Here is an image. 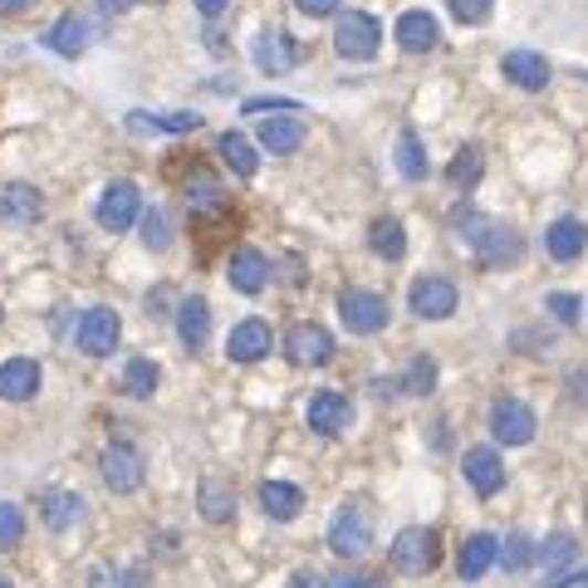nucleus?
I'll list each match as a JSON object with an SVG mask.
<instances>
[{
	"label": "nucleus",
	"mask_w": 588,
	"mask_h": 588,
	"mask_svg": "<svg viewBox=\"0 0 588 588\" xmlns=\"http://www.w3.org/2000/svg\"><path fill=\"white\" fill-rule=\"evenodd\" d=\"M44 44H50L60 60H78V54L88 50V20L78 15V10H70V15H60L50 25V35H44Z\"/></svg>",
	"instance_id": "nucleus-25"
},
{
	"label": "nucleus",
	"mask_w": 588,
	"mask_h": 588,
	"mask_svg": "<svg viewBox=\"0 0 588 588\" xmlns=\"http://www.w3.org/2000/svg\"><path fill=\"white\" fill-rule=\"evenodd\" d=\"M275 348V334H270L265 319H241L225 338V358L231 364H260V358Z\"/></svg>",
	"instance_id": "nucleus-14"
},
{
	"label": "nucleus",
	"mask_w": 588,
	"mask_h": 588,
	"mask_svg": "<svg viewBox=\"0 0 588 588\" xmlns=\"http://www.w3.org/2000/svg\"><path fill=\"white\" fill-rule=\"evenodd\" d=\"M128 128H138V133H197L201 118L197 113H143V108H133Z\"/></svg>",
	"instance_id": "nucleus-31"
},
{
	"label": "nucleus",
	"mask_w": 588,
	"mask_h": 588,
	"mask_svg": "<svg viewBox=\"0 0 588 588\" xmlns=\"http://www.w3.org/2000/svg\"><path fill=\"white\" fill-rule=\"evenodd\" d=\"M334 588H382L378 574H344V579H334Z\"/></svg>",
	"instance_id": "nucleus-47"
},
{
	"label": "nucleus",
	"mask_w": 588,
	"mask_h": 588,
	"mask_svg": "<svg viewBox=\"0 0 588 588\" xmlns=\"http://www.w3.org/2000/svg\"><path fill=\"white\" fill-rule=\"evenodd\" d=\"M481 172H485L481 147H461V153L447 162V187L451 191H471V187L481 182Z\"/></svg>",
	"instance_id": "nucleus-32"
},
{
	"label": "nucleus",
	"mask_w": 588,
	"mask_h": 588,
	"mask_svg": "<svg viewBox=\"0 0 588 588\" xmlns=\"http://www.w3.org/2000/svg\"><path fill=\"white\" fill-rule=\"evenodd\" d=\"M187 207L197 211V217H207V211H225V191H221V182H211L207 172H197L187 182Z\"/></svg>",
	"instance_id": "nucleus-35"
},
{
	"label": "nucleus",
	"mask_w": 588,
	"mask_h": 588,
	"mask_svg": "<svg viewBox=\"0 0 588 588\" xmlns=\"http://www.w3.org/2000/svg\"><path fill=\"white\" fill-rule=\"evenodd\" d=\"M334 50H338V60H354V64L378 60V50H382V25L368 15V10H338Z\"/></svg>",
	"instance_id": "nucleus-1"
},
{
	"label": "nucleus",
	"mask_w": 588,
	"mask_h": 588,
	"mask_svg": "<svg viewBox=\"0 0 588 588\" xmlns=\"http://www.w3.org/2000/svg\"><path fill=\"white\" fill-rule=\"evenodd\" d=\"M177 338H182L187 354H201V344L211 338V304L201 294H187L177 304Z\"/></svg>",
	"instance_id": "nucleus-18"
},
{
	"label": "nucleus",
	"mask_w": 588,
	"mask_h": 588,
	"mask_svg": "<svg viewBox=\"0 0 588 588\" xmlns=\"http://www.w3.org/2000/svg\"><path fill=\"white\" fill-rule=\"evenodd\" d=\"M235 485L225 481V476H207L197 485V511L207 525H225V519H235Z\"/></svg>",
	"instance_id": "nucleus-21"
},
{
	"label": "nucleus",
	"mask_w": 588,
	"mask_h": 588,
	"mask_svg": "<svg viewBox=\"0 0 588 588\" xmlns=\"http://www.w3.org/2000/svg\"><path fill=\"white\" fill-rule=\"evenodd\" d=\"M461 476H466V485L476 495H495L505 485V461L495 447H471L466 461H461Z\"/></svg>",
	"instance_id": "nucleus-15"
},
{
	"label": "nucleus",
	"mask_w": 588,
	"mask_h": 588,
	"mask_svg": "<svg viewBox=\"0 0 588 588\" xmlns=\"http://www.w3.org/2000/svg\"><path fill=\"white\" fill-rule=\"evenodd\" d=\"M25 539V511L15 501H0V549H15Z\"/></svg>",
	"instance_id": "nucleus-40"
},
{
	"label": "nucleus",
	"mask_w": 588,
	"mask_h": 588,
	"mask_svg": "<svg viewBox=\"0 0 588 588\" xmlns=\"http://www.w3.org/2000/svg\"><path fill=\"white\" fill-rule=\"evenodd\" d=\"M501 74L511 78L515 88H529V94H539V88L549 84V60H545V54H535V50H511L501 60Z\"/></svg>",
	"instance_id": "nucleus-22"
},
{
	"label": "nucleus",
	"mask_w": 588,
	"mask_h": 588,
	"mask_svg": "<svg viewBox=\"0 0 588 588\" xmlns=\"http://www.w3.org/2000/svg\"><path fill=\"white\" fill-rule=\"evenodd\" d=\"M447 6H451V15H456L461 25H485L491 10H495V0H447Z\"/></svg>",
	"instance_id": "nucleus-43"
},
{
	"label": "nucleus",
	"mask_w": 588,
	"mask_h": 588,
	"mask_svg": "<svg viewBox=\"0 0 588 588\" xmlns=\"http://www.w3.org/2000/svg\"><path fill=\"white\" fill-rule=\"evenodd\" d=\"M251 54H255L260 74H285L300 64V44H294V35H285V30H260Z\"/></svg>",
	"instance_id": "nucleus-16"
},
{
	"label": "nucleus",
	"mask_w": 588,
	"mask_h": 588,
	"mask_svg": "<svg viewBox=\"0 0 588 588\" xmlns=\"http://www.w3.org/2000/svg\"><path fill=\"white\" fill-rule=\"evenodd\" d=\"M545 588H588V569H574V574H554Z\"/></svg>",
	"instance_id": "nucleus-48"
},
{
	"label": "nucleus",
	"mask_w": 588,
	"mask_h": 588,
	"mask_svg": "<svg viewBox=\"0 0 588 588\" xmlns=\"http://www.w3.org/2000/svg\"><path fill=\"white\" fill-rule=\"evenodd\" d=\"M94 221L104 225V231H113V235H123L133 221H143V191H138V182H128V177L108 182L104 197H98V207H94Z\"/></svg>",
	"instance_id": "nucleus-5"
},
{
	"label": "nucleus",
	"mask_w": 588,
	"mask_h": 588,
	"mask_svg": "<svg viewBox=\"0 0 588 588\" xmlns=\"http://www.w3.org/2000/svg\"><path fill=\"white\" fill-rule=\"evenodd\" d=\"M501 564H505V569H525V564H535V545H529V539L525 535H511V539H505V545H501Z\"/></svg>",
	"instance_id": "nucleus-42"
},
{
	"label": "nucleus",
	"mask_w": 588,
	"mask_h": 588,
	"mask_svg": "<svg viewBox=\"0 0 588 588\" xmlns=\"http://www.w3.org/2000/svg\"><path fill=\"white\" fill-rule=\"evenodd\" d=\"M398 172L407 177V182H422L427 177V153H422V138H417L412 128L398 133Z\"/></svg>",
	"instance_id": "nucleus-34"
},
{
	"label": "nucleus",
	"mask_w": 588,
	"mask_h": 588,
	"mask_svg": "<svg viewBox=\"0 0 588 588\" xmlns=\"http://www.w3.org/2000/svg\"><path fill=\"white\" fill-rule=\"evenodd\" d=\"M191 6H197L207 20H217V15H225V6H231V0H191Z\"/></svg>",
	"instance_id": "nucleus-49"
},
{
	"label": "nucleus",
	"mask_w": 588,
	"mask_h": 588,
	"mask_svg": "<svg viewBox=\"0 0 588 588\" xmlns=\"http://www.w3.org/2000/svg\"><path fill=\"white\" fill-rule=\"evenodd\" d=\"M329 549L338 554V559H364V554L372 549V515L364 511V505H338L334 511V525H329Z\"/></svg>",
	"instance_id": "nucleus-3"
},
{
	"label": "nucleus",
	"mask_w": 588,
	"mask_h": 588,
	"mask_svg": "<svg viewBox=\"0 0 588 588\" xmlns=\"http://www.w3.org/2000/svg\"><path fill=\"white\" fill-rule=\"evenodd\" d=\"M285 354H290V364H300V368H324L334 358V334L324 329V324H294L285 334Z\"/></svg>",
	"instance_id": "nucleus-11"
},
{
	"label": "nucleus",
	"mask_w": 588,
	"mask_h": 588,
	"mask_svg": "<svg viewBox=\"0 0 588 588\" xmlns=\"http://www.w3.org/2000/svg\"><path fill=\"white\" fill-rule=\"evenodd\" d=\"M260 511L285 525V519H294L304 511V491L290 481H260Z\"/></svg>",
	"instance_id": "nucleus-27"
},
{
	"label": "nucleus",
	"mask_w": 588,
	"mask_h": 588,
	"mask_svg": "<svg viewBox=\"0 0 588 588\" xmlns=\"http://www.w3.org/2000/svg\"><path fill=\"white\" fill-rule=\"evenodd\" d=\"M35 0H0V15H25Z\"/></svg>",
	"instance_id": "nucleus-50"
},
{
	"label": "nucleus",
	"mask_w": 588,
	"mask_h": 588,
	"mask_svg": "<svg viewBox=\"0 0 588 588\" xmlns=\"http://www.w3.org/2000/svg\"><path fill=\"white\" fill-rule=\"evenodd\" d=\"M574 554H579V539H574V535H564V529H559V535H549L545 545L535 549V559L545 564L549 574H559L564 564H574Z\"/></svg>",
	"instance_id": "nucleus-37"
},
{
	"label": "nucleus",
	"mask_w": 588,
	"mask_h": 588,
	"mask_svg": "<svg viewBox=\"0 0 588 588\" xmlns=\"http://www.w3.org/2000/svg\"><path fill=\"white\" fill-rule=\"evenodd\" d=\"M476 260L485 270H505V265H515L519 255H525V235L515 231V225H505V221H485V231L476 235Z\"/></svg>",
	"instance_id": "nucleus-9"
},
{
	"label": "nucleus",
	"mask_w": 588,
	"mask_h": 588,
	"mask_svg": "<svg viewBox=\"0 0 588 588\" xmlns=\"http://www.w3.org/2000/svg\"><path fill=\"white\" fill-rule=\"evenodd\" d=\"M309 427L324 432V437L348 432V427H354V402H348V392H338V388L314 392L309 398Z\"/></svg>",
	"instance_id": "nucleus-13"
},
{
	"label": "nucleus",
	"mask_w": 588,
	"mask_h": 588,
	"mask_svg": "<svg viewBox=\"0 0 588 588\" xmlns=\"http://www.w3.org/2000/svg\"><path fill=\"white\" fill-rule=\"evenodd\" d=\"M245 113H300L294 98H245Z\"/></svg>",
	"instance_id": "nucleus-45"
},
{
	"label": "nucleus",
	"mask_w": 588,
	"mask_h": 588,
	"mask_svg": "<svg viewBox=\"0 0 588 588\" xmlns=\"http://www.w3.org/2000/svg\"><path fill=\"white\" fill-rule=\"evenodd\" d=\"M98 476H104L113 495H133L147 481V461L133 441H113V447H104V456H98Z\"/></svg>",
	"instance_id": "nucleus-4"
},
{
	"label": "nucleus",
	"mask_w": 588,
	"mask_h": 588,
	"mask_svg": "<svg viewBox=\"0 0 588 588\" xmlns=\"http://www.w3.org/2000/svg\"><path fill=\"white\" fill-rule=\"evenodd\" d=\"M44 382V368L35 358H10V364H0V398L6 402H30L40 392Z\"/></svg>",
	"instance_id": "nucleus-20"
},
{
	"label": "nucleus",
	"mask_w": 588,
	"mask_h": 588,
	"mask_svg": "<svg viewBox=\"0 0 588 588\" xmlns=\"http://www.w3.org/2000/svg\"><path fill=\"white\" fill-rule=\"evenodd\" d=\"M368 245L378 260H402L407 255V225L398 217H378L368 225Z\"/></svg>",
	"instance_id": "nucleus-29"
},
{
	"label": "nucleus",
	"mask_w": 588,
	"mask_h": 588,
	"mask_svg": "<svg viewBox=\"0 0 588 588\" xmlns=\"http://www.w3.org/2000/svg\"><path fill=\"white\" fill-rule=\"evenodd\" d=\"M157 382H162V372H157V364L153 358H128V368H123V392L128 398H138V402H147L157 392Z\"/></svg>",
	"instance_id": "nucleus-33"
},
{
	"label": "nucleus",
	"mask_w": 588,
	"mask_h": 588,
	"mask_svg": "<svg viewBox=\"0 0 588 588\" xmlns=\"http://www.w3.org/2000/svg\"><path fill=\"white\" fill-rule=\"evenodd\" d=\"M388 300L372 290H344L338 294V319L348 334H382L388 329Z\"/></svg>",
	"instance_id": "nucleus-7"
},
{
	"label": "nucleus",
	"mask_w": 588,
	"mask_h": 588,
	"mask_svg": "<svg viewBox=\"0 0 588 588\" xmlns=\"http://www.w3.org/2000/svg\"><path fill=\"white\" fill-rule=\"evenodd\" d=\"M0 588H15V584H10V579H0Z\"/></svg>",
	"instance_id": "nucleus-52"
},
{
	"label": "nucleus",
	"mask_w": 588,
	"mask_h": 588,
	"mask_svg": "<svg viewBox=\"0 0 588 588\" xmlns=\"http://www.w3.org/2000/svg\"><path fill=\"white\" fill-rule=\"evenodd\" d=\"M84 511H88V505H84V495H78V491H44L40 495V519L50 529H60V535L70 525H78V519H84Z\"/></svg>",
	"instance_id": "nucleus-26"
},
{
	"label": "nucleus",
	"mask_w": 588,
	"mask_h": 588,
	"mask_svg": "<svg viewBox=\"0 0 588 588\" xmlns=\"http://www.w3.org/2000/svg\"><path fill=\"white\" fill-rule=\"evenodd\" d=\"M545 309L564 324V329H574V324H579V314H584V300H579V294H549Z\"/></svg>",
	"instance_id": "nucleus-41"
},
{
	"label": "nucleus",
	"mask_w": 588,
	"mask_h": 588,
	"mask_svg": "<svg viewBox=\"0 0 588 588\" xmlns=\"http://www.w3.org/2000/svg\"><path fill=\"white\" fill-rule=\"evenodd\" d=\"M495 559H501V539H495V535H466L456 569H461V579H481Z\"/></svg>",
	"instance_id": "nucleus-28"
},
{
	"label": "nucleus",
	"mask_w": 588,
	"mask_h": 588,
	"mask_svg": "<svg viewBox=\"0 0 588 588\" xmlns=\"http://www.w3.org/2000/svg\"><path fill=\"white\" fill-rule=\"evenodd\" d=\"M88 588H147L143 569H113V564H94L88 569Z\"/></svg>",
	"instance_id": "nucleus-38"
},
{
	"label": "nucleus",
	"mask_w": 588,
	"mask_h": 588,
	"mask_svg": "<svg viewBox=\"0 0 588 588\" xmlns=\"http://www.w3.org/2000/svg\"><path fill=\"white\" fill-rule=\"evenodd\" d=\"M0 319H6V314H0Z\"/></svg>",
	"instance_id": "nucleus-53"
},
{
	"label": "nucleus",
	"mask_w": 588,
	"mask_h": 588,
	"mask_svg": "<svg viewBox=\"0 0 588 588\" xmlns=\"http://www.w3.org/2000/svg\"><path fill=\"white\" fill-rule=\"evenodd\" d=\"M338 6H344V0H294V10H300V15H309V20L338 15Z\"/></svg>",
	"instance_id": "nucleus-44"
},
{
	"label": "nucleus",
	"mask_w": 588,
	"mask_h": 588,
	"mask_svg": "<svg viewBox=\"0 0 588 588\" xmlns=\"http://www.w3.org/2000/svg\"><path fill=\"white\" fill-rule=\"evenodd\" d=\"M392 35H398V44L407 54H427V50H437V44H441V25H437L432 10H402Z\"/></svg>",
	"instance_id": "nucleus-17"
},
{
	"label": "nucleus",
	"mask_w": 588,
	"mask_h": 588,
	"mask_svg": "<svg viewBox=\"0 0 588 588\" xmlns=\"http://www.w3.org/2000/svg\"><path fill=\"white\" fill-rule=\"evenodd\" d=\"M437 388V358L432 354H412V364L402 372V392L407 398H427Z\"/></svg>",
	"instance_id": "nucleus-36"
},
{
	"label": "nucleus",
	"mask_w": 588,
	"mask_h": 588,
	"mask_svg": "<svg viewBox=\"0 0 588 588\" xmlns=\"http://www.w3.org/2000/svg\"><path fill=\"white\" fill-rule=\"evenodd\" d=\"M255 138H260L265 153L290 157V153H300V147H304V118H300V113H290V118H260Z\"/></svg>",
	"instance_id": "nucleus-23"
},
{
	"label": "nucleus",
	"mask_w": 588,
	"mask_h": 588,
	"mask_svg": "<svg viewBox=\"0 0 588 588\" xmlns=\"http://www.w3.org/2000/svg\"><path fill=\"white\" fill-rule=\"evenodd\" d=\"M545 251L549 260H579L588 251V225L584 221H574V217H559V221H549V231H545Z\"/></svg>",
	"instance_id": "nucleus-24"
},
{
	"label": "nucleus",
	"mask_w": 588,
	"mask_h": 588,
	"mask_svg": "<svg viewBox=\"0 0 588 588\" xmlns=\"http://www.w3.org/2000/svg\"><path fill=\"white\" fill-rule=\"evenodd\" d=\"M118 338H123L118 309H108V304H94V309L78 314V329H74L78 354H88V358H108L113 348H118Z\"/></svg>",
	"instance_id": "nucleus-6"
},
{
	"label": "nucleus",
	"mask_w": 588,
	"mask_h": 588,
	"mask_svg": "<svg viewBox=\"0 0 588 588\" xmlns=\"http://www.w3.org/2000/svg\"><path fill=\"white\" fill-rule=\"evenodd\" d=\"M285 588H334V584H329V579H324V574H319V569H294Z\"/></svg>",
	"instance_id": "nucleus-46"
},
{
	"label": "nucleus",
	"mask_w": 588,
	"mask_h": 588,
	"mask_svg": "<svg viewBox=\"0 0 588 588\" xmlns=\"http://www.w3.org/2000/svg\"><path fill=\"white\" fill-rule=\"evenodd\" d=\"M456 285H451L447 275H422L412 290H407V309L417 314V319H451L456 314Z\"/></svg>",
	"instance_id": "nucleus-8"
},
{
	"label": "nucleus",
	"mask_w": 588,
	"mask_h": 588,
	"mask_svg": "<svg viewBox=\"0 0 588 588\" xmlns=\"http://www.w3.org/2000/svg\"><path fill=\"white\" fill-rule=\"evenodd\" d=\"M40 217H44V197L30 182H6V187H0V221L35 225Z\"/></svg>",
	"instance_id": "nucleus-19"
},
{
	"label": "nucleus",
	"mask_w": 588,
	"mask_h": 588,
	"mask_svg": "<svg viewBox=\"0 0 588 588\" xmlns=\"http://www.w3.org/2000/svg\"><path fill=\"white\" fill-rule=\"evenodd\" d=\"M143 245L147 251H167L172 245V221H167V211H143Z\"/></svg>",
	"instance_id": "nucleus-39"
},
{
	"label": "nucleus",
	"mask_w": 588,
	"mask_h": 588,
	"mask_svg": "<svg viewBox=\"0 0 588 588\" xmlns=\"http://www.w3.org/2000/svg\"><path fill=\"white\" fill-rule=\"evenodd\" d=\"M441 559V535L432 525H407L398 529V539H392V569L407 574V579H422V574H432Z\"/></svg>",
	"instance_id": "nucleus-2"
},
{
	"label": "nucleus",
	"mask_w": 588,
	"mask_h": 588,
	"mask_svg": "<svg viewBox=\"0 0 588 588\" xmlns=\"http://www.w3.org/2000/svg\"><path fill=\"white\" fill-rule=\"evenodd\" d=\"M217 153H221V162L231 167L235 177H255V172H260L255 143L245 138V133H221V138H217Z\"/></svg>",
	"instance_id": "nucleus-30"
},
{
	"label": "nucleus",
	"mask_w": 588,
	"mask_h": 588,
	"mask_svg": "<svg viewBox=\"0 0 588 588\" xmlns=\"http://www.w3.org/2000/svg\"><path fill=\"white\" fill-rule=\"evenodd\" d=\"M225 280H231L235 294H260L270 285V255L255 251V245H235L231 260H225Z\"/></svg>",
	"instance_id": "nucleus-12"
},
{
	"label": "nucleus",
	"mask_w": 588,
	"mask_h": 588,
	"mask_svg": "<svg viewBox=\"0 0 588 588\" xmlns=\"http://www.w3.org/2000/svg\"><path fill=\"white\" fill-rule=\"evenodd\" d=\"M491 432L501 447H529L539 432V422H535V412H529V402H519V398H501L491 407Z\"/></svg>",
	"instance_id": "nucleus-10"
},
{
	"label": "nucleus",
	"mask_w": 588,
	"mask_h": 588,
	"mask_svg": "<svg viewBox=\"0 0 588 588\" xmlns=\"http://www.w3.org/2000/svg\"><path fill=\"white\" fill-rule=\"evenodd\" d=\"M98 6H104V10H118V15H123V10H133V0H98Z\"/></svg>",
	"instance_id": "nucleus-51"
}]
</instances>
